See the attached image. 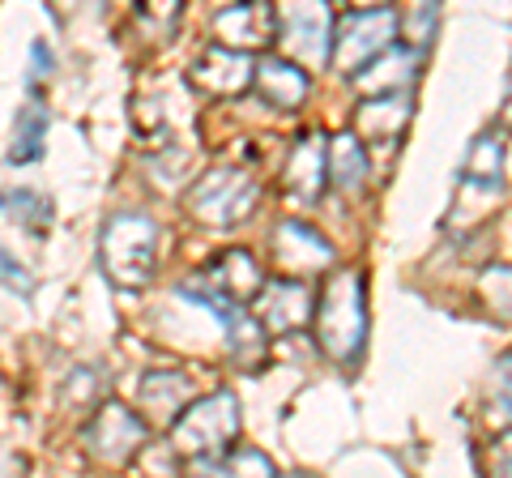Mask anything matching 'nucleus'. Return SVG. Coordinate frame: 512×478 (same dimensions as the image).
<instances>
[{
  "mask_svg": "<svg viewBox=\"0 0 512 478\" xmlns=\"http://www.w3.org/2000/svg\"><path fill=\"white\" fill-rule=\"evenodd\" d=\"M128 5H133L137 22L158 39H167L175 30V22H180V13H184V0H128Z\"/></svg>",
  "mask_w": 512,
  "mask_h": 478,
  "instance_id": "393cba45",
  "label": "nucleus"
},
{
  "mask_svg": "<svg viewBox=\"0 0 512 478\" xmlns=\"http://www.w3.org/2000/svg\"><path fill=\"white\" fill-rule=\"evenodd\" d=\"M0 278H5L13 291H22V295H30V286H35V282H30V274L22 269V261H13L5 248H0Z\"/></svg>",
  "mask_w": 512,
  "mask_h": 478,
  "instance_id": "cd10ccee",
  "label": "nucleus"
},
{
  "mask_svg": "<svg viewBox=\"0 0 512 478\" xmlns=\"http://www.w3.org/2000/svg\"><path fill=\"white\" fill-rule=\"evenodd\" d=\"M367 146L359 133H338L329 137V184L338 188L342 197H355L367 188Z\"/></svg>",
  "mask_w": 512,
  "mask_h": 478,
  "instance_id": "6ab92c4d",
  "label": "nucleus"
},
{
  "mask_svg": "<svg viewBox=\"0 0 512 478\" xmlns=\"http://www.w3.org/2000/svg\"><path fill=\"white\" fill-rule=\"evenodd\" d=\"M252 73H256L252 52H235V47L218 43V47H210V52H201L197 60H192L184 82L192 90L210 94V99H235V94L252 90Z\"/></svg>",
  "mask_w": 512,
  "mask_h": 478,
  "instance_id": "1a4fd4ad",
  "label": "nucleus"
},
{
  "mask_svg": "<svg viewBox=\"0 0 512 478\" xmlns=\"http://www.w3.org/2000/svg\"><path fill=\"white\" fill-rule=\"evenodd\" d=\"M252 316L261 321L269 333H291L312 321V291L299 278L282 274V278H265V286L252 299Z\"/></svg>",
  "mask_w": 512,
  "mask_h": 478,
  "instance_id": "9b49d317",
  "label": "nucleus"
},
{
  "mask_svg": "<svg viewBox=\"0 0 512 478\" xmlns=\"http://www.w3.org/2000/svg\"><path fill=\"white\" fill-rule=\"evenodd\" d=\"M252 90H256V99H265L269 107L295 111L303 99H308L312 77H308V69H303L299 60H291V56H265V60H256Z\"/></svg>",
  "mask_w": 512,
  "mask_h": 478,
  "instance_id": "dca6fc26",
  "label": "nucleus"
},
{
  "mask_svg": "<svg viewBox=\"0 0 512 478\" xmlns=\"http://www.w3.org/2000/svg\"><path fill=\"white\" fill-rule=\"evenodd\" d=\"M256 205H261V180L252 163H218L184 197V210L205 227H239Z\"/></svg>",
  "mask_w": 512,
  "mask_h": 478,
  "instance_id": "20e7f679",
  "label": "nucleus"
},
{
  "mask_svg": "<svg viewBox=\"0 0 512 478\" xmlns=\"http://www.w3.org/2000/svg\"><path fill=\"white\" fill-rule=\"evenodd\" d=\"M82 449L99 461V466H128L141 449H146V419L137 410H128L124 402H103L94 406Z\"/></svg>",
  "mask_w": 512,
  "mask_h": 478,
  "instance_id": "0eeeda50",
  "label": "nucleus"
},
{
  "mask_svg": "<svg viewBox=\"0 0 512 478\" xmlns=\"http://www.w3.org/2000/svg\"><path fill=\"white\" fill-rule=\"evenodd\" d=\"M218 474H278V466L269 461L265 453H256L248 449V444H235V449H227L218 457Z\"/></svg>",
  "mask_w": 512,
  "mask_h": 478,
  "instance_id": "a878e982",
  "label": "nucleus"
},
{
  "mask_svg": "<svg viewBox=\"0 0 512 478\" xmlns=\"http://www.w3.org/2000/svg\"><path fill=\"white\" fill-rule=\"evenodd\" d=\"M461 180H466V188H478V193H500V180H504V141H500V133H483V137L470 141Z\"/></svg>",
  "mask_w": 512,
  "mask_h": 478,
  "instance_id": "412c9836",
  "label": "nucleus"
},
{
  "mask_svg": "<svg viewBox=\"0 0 512 478\" xmlns=\"http://www.w3.org/2000/svg\"><path fill=\"white\" fill-rule=\"evenodd\" d=\"M30 52H35V77H43V73L56 69V56H47V43H35Z\"/></svg>",
  "mask_w": 512,
  "mask_h": 478,
  "instance_id": "c85d7f7f",
  "label": "nucleus"
},
{
  "mask_svg": "<svg viewBox=\"0 0 512 478\" xmlns=\"http://www.w3.org/2000/svg\"><path fill=\"white\" fill-rule=\"evenodd\" d=\"M214 35L222 47H235V52H265L278 39L274 5L269 0H239L214 18Z\"/></svg>",
  "mask_w": 512,
  "mask_h": 478,
  "instance_id": "4468645a",
  "label": "nucleus"
},
{
  "mask_svg": "<svg viewBox=\"0 0 512 478\" xmlns=\"http://www.w3.org/2000/svg\"><path fill=\"white\" fill-rule=\"evenodd\" d=\"M274 18H278V43L286 47V56L299 60L303 69L329 65L333 30H338L329 0H278Z\"/></svg>",
  "mask_w": 512,
  "mask_h": 478,
  "instance_id": "423d86ee",
  "label": "nucleus"
},
{
  "mask_svg": "<svg viewBox=\"0 0 512 478\" xmlns=\"http://www.w3.org/2000/svg\"><path fill=\"white\" fill-rule=\"evenodd\" d=\"M274 257L282 274L308 278V274H325V265H333V244L308 222L282 218L274 227Z\"/></svg>",
  "mask_w": 512,
  "mask_h": 478,
  "instance_id": "ddd939ff",
  "label": "nucleus"
},
{
  "mask_svg": "<svg viewBox=\"0 0 512 478\" xmlns=\"http://www.w3.org/2000/svg\"><path fill=\"white\" fill-rule=\"evenodd\" d=\"M500 124H512V77H508V103L500 111Z\"/></svg>",
  "mask_w": 512,
  "mask_h": 478,
  "instance_id": "c756f323",
  "label": "nucleus"
},
{
  "mask_svg": "<svg viewBox=\"0 0 512 478\" xmlns=\"http://www.w3.org/2000/svg\"><path fill=\"white\" fill-rule=\"evenodd\" d=\"M393 39H397V13L389 5H380V9H355L350 18L338 22V30H333V56L329 60L342 73H359L367 60L380 56Z\"/></svg>",
  "mask_w": 512,
  "mask_h": 478,
  "instance_id": "6e6552de",
  "label": "nucleus"
},
{
  "mask_svg": "<svg viewBox=\"0 0 512 478\" xmlns=\"http://www.w3.org/2000/svg\"><path fill=\"white\" fill-rule=\"evenodd\" d=\"M414 120V99L410 90H393V94H372V99H359L355 107V133L363 137V146H380L393 150L402 133Z\"/></svg>",
  "mask_w": 512,
  "mask_h": 478,
  "instance_id": "f8f14e48",
  "label": "nucleus"
},
{
  "mask_svg": "<svg viewBox=\"0 0 512 478\" xmlns=\"http://www.w3.org/2000/svg\"><path fill=\"white\" fill-rule=\"evenodd\" d=\"M491 402L504 414H512V350L495 359V368H491Z\"/></svg>",
  "mask_w": 512,
  "mask_h": 478,
  "instance_id": "bb28decb",
  "label": "nucleus"
},
{
  "mask_svg": "<svg viewBox=\"0 0 512 478\" xmlns=\"http://www.w3.org/2000/svg\"><path fill=\"white\" fill-rule=\"evenodd\" d=\"M325 184H329V137L316 129H303L295 137L291 154H286L282 188H286V197H295L299 205H320Z\"/></svg>",
  "mask_w": 512,
  "mask_h": 478,
  "instance_id": "9d476101",
  "label": "nucleus"
},
{
  "mask_svg": "<svg viewBox=\"0 0 512 478\" xmlns=\"http://www.w3.org/2000/svg\"><path fill=\"white\" fill-rule=\"evenodd\" d=\"M0 218L18 222L26 235L43 239L47 227H52L56 210H52V201H47L43 193H35V188H9V193H0Z\"/></svg>",
  "mask_w": 512,
  "mask_h": 478,
  "instance_id": "4be33fe9",
  "label": "nucleus"
},
{
  "mask_svg": "<svg viewBox=\"0 0 512 478\" xmlns=\"http://www.w3.org/2000/svg\"><path fill=\"white\" fill-rule=\"evenodd\" d=\"M158 222L137 214V210H120L103 222L99 235V265L111 286L120 291H146L158 274Z\"/></svg>",
  "mask_w": 512,
  "mask_h": 478,
  "instance_id": "f03ea898",
  "label": "nucleus"
},
{
  "mask_svg": "<svg viewBox=\"0 0 512 478\" xmlns=\"http://www.w3.org/2000/svg\"><path fill=\"white\" fill-rule=\"evenodd\" d=\"M192 402V376L175 372V368H154L141 380V406L154 427H171Z\"/></svg>",
  "mask_w": 512,
  "mask_h": 478,
  "instance_id": "f3484780",
  "label": "nucleus"
},
{
  "mask_svg": "<svg viewBox=\"0 0 512 478\" xmlns=\"http://www.w3.org/2000/svg\"><path fill=\"white\" fill-rule=\"evenodd\" d=\"M478 295H483V304L495 321L512 325V265H491L487 274L478 278Z\"/></svg>",
  "mask_w": 512,
  "mask_h": 478,
  "instance_id": "b1692460",
  "label": "nucleus"
},
{
  "mask_svg": "<svg viewBox=\"0 0 512 478\" xmlns=\"http://www.w3.org/2000/svg\"><path fill=\"white\" fill-rule=\"evenodd\" d=\"M261 286H265V269L256 265L252 252L227 248L222 257H214L210 265H205L192 282H184L180 295L192 299V304H201V308H210L218 321H227L231 312L252 308V299H256Z\"/></svg>",
  "mask_w": 512,
  "mask_h": 478,
  "instance_id": "39448f33",
  "label": "nucleus"
},
{
  "mask_svg": "<svg viewBox=\"0 0 512 478\" xmlns=\"http://www.w3.org/2000/svg\"><path fill=\"white\" fill-rule=\"evenodd\" d=\"M397 30L406 35V43L414 52L436 43V30H440V0H406V9L397 13Z\"/></svg>",
  "mask_w": 512,
  "mask_h": 478,
  "instance_id": "5701e85b",
  "label": "nucleus"
},
{
  "mask_svg": "<svg viewBox=\"0 0 512 478\" xmlns=\"http://www.w3.org/2000/svg\"><path fill=\"white\" fill-rule=\"evenodd\" d=\"M227 359L248 376H256L269 363V329L256 316H248V308L227 316Z\"/></svg>",
  "mask_w": 512,
  "mask_h": 478,
  "instance_id": "a211bd4d",
  "label": "nucleus"
},
{
  "mask_svg": "<svg viewBox=\"0 0 512 478\" xmlns=\"http://www.w3.org/2000/svg\"><path fill=\"white\" fill-rule=\"evenodd\" d=\"M355 77V94L372 99V94H393V90H410L419 77V52L410 43H389L380 56H372Z\"/></svg>",
  "mask_w": 512,
  "mask_h": 478,
  "instance_id": "2eb2a0df",
  "label": "nucleus"
},
{
  "mask_svg": "<svg viewBox=\"0 0 512 478\" xmlns=\"http://www.w3.org/2000/svg\"><path fill=\"white\" fill-rule=\"evenodd\" d=\"M355 9H380V5H389V0H350Z\"/></svg>",
  "mask_w": 512,
  "mask_h": 478,
  "instance_id": "7c9ffc66",
  "label": "nucleus"
},
{
  "mask_svg": "<svg viewBox=\"0 0 512 478\" xmlns=\"http://www.w3.org/2000/svg\"><path fill=\"white\" fill-rule=\"evenodd\" d=\"M239 444V402L231 389H214L188 402L171 423V449L201 470H214L218 457Z\"/></svg>",
  "mask_w": 512,
  "mask_h": 478,
  "instance_id": "7ed1b4c3",
  "label": "nucleus"
},
{
  "mask_svg": "<svg viewBox=\"0 0 512 478\" xmlns=\"http://www.w3.org/2000/svg\"><path fill=\"white\" fill-rule=\"evenodd\" d=\"M316 346L333 363L355 368L367 346V278L363 269H333L312 304Z\"/></svg>",
  "mask_w": 512,
  "mask_h": 478,
  "instance_id": "f257e3e1",
  "label": "nucleus"
},
{
  "mask_svg": "<svg viewBox=\"0 0 512 478\" xmlns=\"http://www.w3.org/2000/svg\"><path fill=\"white\" fill-rule=\"evenodd\" d=\"M47 129H52V111L43 107V99H26L18 120H13V146H9V163L26 167L35 163L47 146Z\"/></svg>",
  "mask_w": 512,
  "mask_h": 478,
  "instance_id": "aec40b11",
  "label": "nucleus"
}]
</instances>
